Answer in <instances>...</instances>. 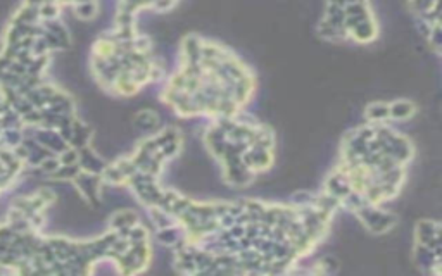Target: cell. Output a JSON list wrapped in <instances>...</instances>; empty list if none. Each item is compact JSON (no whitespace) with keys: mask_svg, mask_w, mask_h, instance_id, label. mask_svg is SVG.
<instances>
[{"mask_svg":"<svg viewBox=\"0 0 442 276\" xmlns=\"http://www.w3.org/2000/svg\"><path fill=\"white\" fill-rule=\"evenodd\" d=\"M389 119V104L385 102H371L364 109V121L368 123H385Z\"/></svg>","mask_w":442,"mask_h":276,"instance_id":"obj_8","label":"cell"},{"mask_svg":"<svg viewBox=\"0 0 442 276\" xmlns=\"http://www.w3.org/2000/svg\"><path fill=\"white\" fill-rule=\"evenodd\" d=\"M78 164H80V168H82V171L100 174L104 171L107 162H105L97 152H93L88 145H85V147L78 149Z\"/></svg>","mask_w":442,"mask_h":276,"instance_id":"obj_2","label":"cell"},{"mask_svg":"<svg viewBox=\"0 0 442 276\" xmlns=\"http://www.w3.org/2000/svg\"><path fill=\"white\" fill-rule=\"evenodd\" d=\"M416 112V105L409 102L406 99L396 100V102L389 104V119L394 121H406Z\"/></svg>","mask_w":442,"mask_h":276,"instance_id":"obj_7","label":"cell"},{"mask_svg":"<svg viewBox=\"0 0 442 276\" xmlns=\"http://www.w3.org/2000/svg\"><path fill=\"white\" fill-rule=\"evenodd\" d=\"M75 12L82 19H93L97 16V4L93 0H85V2H76Z\"/></svg>","mask_w":442,"mask_h":276,"instance_id":"obj_10","label":"cell"},{"mask_svg":"<svg viewBox=\"0 0 442 276\" xmlns=\"http://www.w3.org/2000/svg\"><path fill=\"white\" fill-rule=\"evenodd\" d=\"M375 35H376V24L373 21V18L366 19V21H361L359 24H356L352 30H349V38L359 43L371 42V40L375 38Z\"/></svg>","mask_w":442,"mask_h":276,"instance_id":"obj_6","label":"cell"},{"mask_svg":"<svg viewBox=\"0 0 442 276\" xmlns=\"http://www.w3.org/2000/svg\"><path fill=\"white\" fill-rule=\"evenodd\" d=\"M149 218H151V225L154 226L156 230L159 228H166V226H171L176 223V219L171 216V214L164 213L163 209H159V207H149Z\"/></svg>","mask_w":442,"mask_h":276,"instance_id":"obj_9","label":"cell"},{"mask_svg":"<svg viewBox=\"0 0 442 276\" xmlns=\"http://www.w3.org/2000/svg\"><path fill=\"white\" fill-rule=\"evenodd\" d=\"M185 230L181 228L178 223H175V225L171 226H166V228H159L156 230V240L157 243H159L161 247H166V249H169V247H173L175 243H178L181 240V238H185Z\"/></svg>","mask_w":442,"mask_h":276,"instance_id":"obj_5","label":"cell"},{"mask_svg":"<svg viewBox=\"0 0 442 276\" xmlns=\"http://www.w3.org/2000/svg\"><path fill=\"white\" fill-rule=\"evenodd\" d=\"M133 124L140 133H147V135H154L161 129L159 116H157L156 111H151V109H142L140 112H137L133 116Z\"/></svg>","mask_w":442,"mask_h":276,"instance_id":"obj_3","label":"cell"},{"mask_svg":"<svg viewBox=\"0 0 442 276\" xmlns=\"http://www.w3.org/2000/svg\"><path fill=\"white\" fill-rule=\"evenodd\" d=\"M140 221V216L135 209L132 207H124V209H117L116 213L111 214L109 218V230H121V228H130V226L137 225Z\"/></svg>","mask_w":442,"mask_h":276,"instance_id":"obj_4","label":"cell"},{"mask_svg":"<svg viewBox=\"0 0 442 276\" xmlns=\"http://www.w3.org/2000/svg\"><path fill=\"white\" fill-rule=\"evenodd\" d=\"M240 157H242V162H244L245 168L250 169V171H254L256 174H263V173L270 171L271 166H273V162H275L273 150L256 147V145H250Z\"/></svg>","mask_w":442,"mask_h":276,"instance_id":"obj_1","label":"cell"}]
</instances>
